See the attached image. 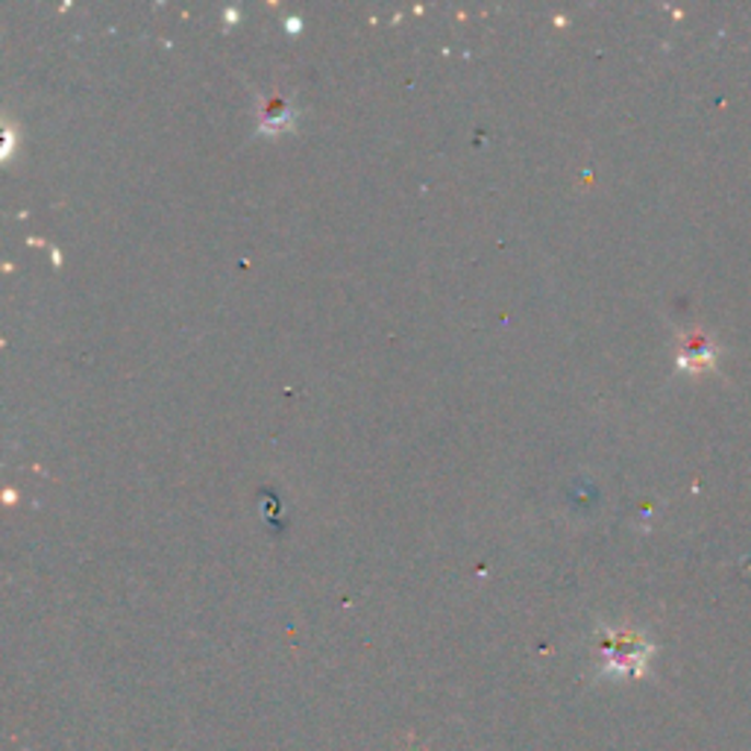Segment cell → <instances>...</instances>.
<instances>
[{
    "instance_id": "obj_1",
    "label": "cell",
    "mask_w": 751,
    "mask_h": 751,
    "mask_svg": "<svg viewBox=\"0 0 751 751\" xmlns=\"http://www.w3.org/2000/svg\"><path fill=\"white\" fill-rule=\"evenodd\" d=\"M602 675H640L651 658V643L632 628H602L599 634Z\"/></svg>"
},
{
    "instance_id": "obj_2",
    "label": "cell",
    "mask_w": 751,
    "mask_h": 751,
    "mask_svg": "<svg viewBox=\"0 0 751 751\" xmlns=\"http://www.w3.org/2000/svg\"><path fill=\"white\" fill-rule=\"evenodd\" d=\"M716 365V344L705 332H688L679 347V367L690 373H702Z\"/></svg>"
},
{
    "instance_id": "obj_3",
    "label": "cell",
    "mask_w": 751,
    "mask_h": 751,
    "mask_svg": "<svg viewBox=\"0 0 751 751\" xmlns=\"http://www.w3.org/2000/svg\"><path fill=\"white\" fill-rule=\"evenodd\" d=\"M293 109L285 97H270L258 109V132H285L293 127Z\"/></svg>"
}]
</instances>
